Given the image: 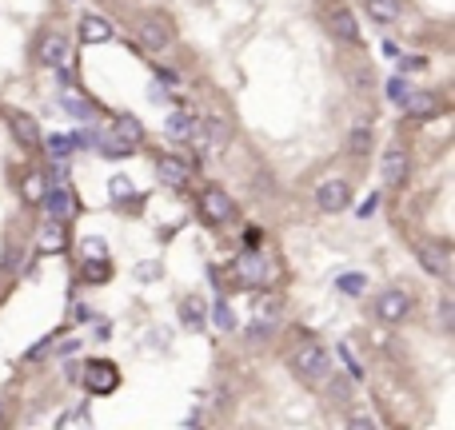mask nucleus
<instances>
[{"mask_svg": "<svg viewBox=\"0 0 455 430\" xmlns=\"http://www.w3.org/2000/svg\"><path fill=\"white\" fill-rule=\"evenodd\" d=\"M292 370H295V379H304V382H324L332 379V359H327V350L320 347V343H300V347L292 350Z\"/></svg>", "mask_w": 455, "mask_h": 430, "instance_id": "1", "label": "nucleus"}, {"mask_svg": "<svg viewBox=\"0 0 455 430\" xmlns=\"http://www.w3.org/2000/svg\"><path fill=\"white\" fill-rule=\"evenodd\" d=\"M136 40L148 48V52H164V48L176 40V28L164 12H144L136 16Z\"/></svg>", "mask_w": 455, "mask_h": 430, "instance_id": "2", "label": "nucleus"}, {"mask_svg": "<svg viewBox=\"0 0 455 430\" xmlns=\"http://www.w3.org/2000/svg\"><path fill=\"white\" fill-rule=\"evenodd\" d=\"M80 382L92 395H112L116 386H120V370L112 363H104V359H92V363L80 366Z\"/></svg>", "mask_w": 455, "mask_h": 430, "instance_id": "3", "label": "nucleus"}, {"mask_svg": "<svg viewBox=\"0 0 455 430\" xmlns=\"http://www.w3.org/2000/svg\"><path fill=\"white\" fill-rule=\"evenodd\" d=\"M188 140H196V147L208 156V152H220V147L232 140V132H228V124L220 120V116H208L204 124L196 120V127H192V136H188Z\"/></svg>", "mask_w": 455, "mask_h": 430, "instance_id": "4", "label": "nucleus"}, {"mask_svg": "<svg viewBox=\"0 0 455 430\" xmlns=\"http://www.w3.org/2000/svg\"><path fill=\"white\" fill-rule=\"evenodd\" d=\"M407 315H411V295H407V291L388 287V291L375 295V319H384V323H404Z\"/></svg>", "mask_w": 455, "mask_h": 430, "instance_id": "5", "label": "nucleus"}, {"mask_svg": "<svg viewBox=\"0 0 455 430\" xmlns=\"http://www.w3.org/2000/svg\"><path fill=\"white\" fill-rule=\"evenodd\" d=\"M36 60L44 64V68H52V72H65L68 60H72V48H68L65 36L49 32V36H40V44H36Z\"/></svg>", "mask_w": 455, "mask_h": 430, "instance_id": "6", "label": "nucleus"}, {"mask_svg": "<svg viewBox=\"0 0 455 430\" xmlns=\"http://www.w3.org/2000/svg\"><path fill=\"white\" fill-rule=\"evenodd\" d=\"M324 24L332 36H340V40H347V44H359V20L356 12L347 8V4H332L324 12Z\"/></svg>", "mask_w": 455, "mask_h": 430, "instance_id": "7", "label": "nucleus"}, {"mask_svg": "<svg viewBox=\"0 0 455 430\" xmlns=\"http://www.w3.org/2000/svg\"><path fill=\"white\" fill-rule=\"evenodd\" d=\"M200 211H204L208 223H228L236 215V204H232V195L224 188H204L200 191Z\"/></svg>", "mask_w": 455, "mask_h": 430, "instance_id": "8", "label": "nucleus"}, {"mask_svg": "<svg viewBox=\"0 0 455 430\" xmlns=\"http://www.w3.org/2000/svg\"><path fill=\"white\" fill-rule=\"evenodd\" d=\"M232 271H236V279L244 287H268V263H264L260 251H244L232 263Z\"/></svg>", "mask_w": 455, "mask_h": 430, "instance_id": "9", "label": "nucleus"}, {"mask_svg": "<svg viewBox=\"0 0 455 430\" xmlns=\"http://www.w3.org/2000/svg\"><path fill=\"white\" fill-rule=\"evenodd\" d=\"M44 211H49V220L52 223H68L72 215H76V195H72V188H52V191H44Z\"/></svg>", "mask_w": 455, "mask_h": 430, "instance_id": "10", "label": "nucleus"}, {"mask_svg": "<svg viewBox=\"0 0 455 430\" xmlns=\"http://www.w3.org/2000/svg\"><path fill=\"white\" fill-rule=\"evenodd\" d=\"M347 199H352L347 179H324V183L316 188V207H320V211H343Z\"/></svg>", "mask_w": 455, "mask_h": 430, "instance_id": "11", "label": "nucleus"}, {"mask_svg": "<svg viewBox=\"0 0 455 430\" xmlns=\"http://www.w3.org/2000/svg\"><path fill=\"white\" fill-rule=\"evenodd\" d=\"M4 120H8V127H12V136H17L24 147H40V124H36L28 111L20 108H4Z\"/></svg>", "mask_w": 455, "mask_h": 430, "instance_id": "12", "label": "nucleus"}, {"mask_svg": "<svg viewBox=\"0 0 455 430\" xmlns=\"http://www.w3.org/2000/svg\"><path fill=\"white\" fill-rule=\"evenodd\" d=\"M379 172H384V179H388L391 188L407 183V152L404 147H388L384 159H379Z\"/></svg>", "mask_w": 455, "mask_h": 430, "instance_id": "13", "label": "nucleus"}, {"mask_svg": "<svg viewBox=\"0 0 455 430\" xmlns=\"http://www.w3.org/2000/svg\"><path fill=\"white\" fill-rule=\"evenodd\" d=\"M92 143H96V152H100L104 159H128L132 147H136V143H128L124 136H116L112 127H108V132H96V136H92Z\"/></svg>", "mask_w": 455, "mask_h": 430, "instance_id": "14", "label": "nucleus"}, {"mask_svg": "<svg viewBox=\"0 0 455 430\" xmlns=\"http://www.w3.org/2000/svg\"><path fill=\"white\" fill-rule=\"evenodd\" d=\"M188 163H180L176 156H160L156 163V179H160L164 188H188Z\"/></svg>", "mask_w": 455, "mask_h": 430, "instance_id": "15", "label": "nucleus"}, {"mask_svg": "<svg viewBox=\"0 0 455 430\" xmlns=\"http://www.w3.org/2000/svg\"><path fill=\"white\" fill-rule=\"evenodd\" d=\"M80 40L84 44H108L112 40V24L104 16H84L80 20Z\"/></svg>", "mask_w": 455, "mask_h": 430, "instance_id": "16", "label": "nucleus"}, {"mask_svg": "<svg viewBox=\"0 0 455 430\" xmlns=\"http://www.w3.org/2000/svg\"><path fill=\"white\" fill-rule=\"evenodd\" d=\"M363 8L375 24H395L404 16V0H363Z\"/></svg>", "mask_w": 455, "mask_h": 430, "instance_id": "17", "label": "nucleus"}, {"mask_svg": "<svg viewBox=\"0 0 455 430\" xmlns=\"http://www.w3.org/2000/svg\"><path fill=\"white\" fill-rule=\"evenodd\" d=\"M60 108H65L68 116H76L80 124H92V120H96V108H92L88 100H80L76 92H60Z\"/></svg>", "mask_w": 455, "mask_h": 430, "instance_id": "18", "label": "nucleus"}, {"mask_svg": "<svg viewBox=\"0 0 455 430\" xmlns=\"http://www.w3.org/2000/svg\"><path fill=\"white\" fill-rule=\"evenodd\" d=\"M196 127V116H188V111H168V124H164V136L168 140H188Z\"/></svg>", "mask_w": 455, "mask_h": 430, "instance_id": "19", "label": "nucleus"}, {"mask_svg": "<svg viewBox=\"0 0 455 430\" xmlns=\"http://www.w3.org/2000/svg\"><path fill=\"white\" fill-rule=\"evenodd\" d=\"M404 111H407V116H415V120H420V116H436V111H439V100H436V96L415 92V88H411V96H407Z\"/></svg>", "mask_w": 455, "mask_h": 430, "instance_id": "20", "label": "nucleus"}, {"mask_svg": "<svg viewBox=\"0 0 455 430\" xmlns=\"http://www.w3.org/2000/svg\"><path fill=\"white\" fill-rule=\"evenodd\" d=\"M420 263L427 271H431V275H447V251H443V247H431V243H420Z\"/></svg>", "mask_w": 455, "mask_h": 430, "instance_id": "21", "label": "nucleus"}, {"mask_svg": "<svg viewBox=\"0 0 455 430\" xmlns=\"http://www.w3.org/2000/svg\"><path fill=\"white\" fill-rule=\"evenodd\" d=\"M336 291L347 295V299H359V295L368 291V275H363V271H343L340 279H336Z\"/></svg>", "mask_w": 455, "mask_h": 430, "instance_id": "22", "label": "nucleus"}, {"mask_svg": "<svg viewBox=\"0 0 455 430\" xmlns=\"http://www.w3.org/2000/svg\"><path fill=\"white\" fill-rule=\"evenodd\" d=\"M44 143V152H49V159H56V163H65V159H72V152H76V143H72V136H49Z\"/></svg>", "mask_w": 455, "mask_h": 430, "instance_id": "23", "label": "nucleus"}, {"mask_svg": "<svg viewBox=\"0 0 455 430\" xmlns=\"http://www.w3.org/2000/svg\"><path fill=\"white\" fill-rule=\"evenodd\" d=\"M180 315H184V327H204V323H208V307H204V303L200 299H184V307H180Z\"/></svg>", "mask_w": 455, "mask_h": 430, "instance_id": "24", "label": "nucleus"}, {"mask_svg": "<svg viewBox=\"0 0 455 430\" xmlns=\"http://www.w3.org/2000/svg\"><path fill=\"white\" fill-rule=\"evenodd\" d=\"M112 132H116V136H124L128 143H140V140H144V124H140L136 116H120V120L112 124Z\"/></svg>", "mask_w": 455, "mask_h": 430, "instance_id": "25", "label": "nucleus"}, {"mask_svg": "<svg viewBox=\"0 0 455 430\" xmlns=\"http://www.w3.org/2000/svg\"><path fill=\"white\" fill-rule=\"evenodd\" d=\"M384 96H388L395 108H404V104H407V96H411V84H407L404 76H391V80H388V88H384Z\"/></svg>", "mask_w": 455, "mask_h": 430, "instance_id": "26", "label": "nucleus"}, {"mask_svg": "<svg viewBox=\"0 0 455 430\" xmlns=\"http://www.w3.org/2000/svg\"><path fill=\"white\" fill-rule=\"evenodd\" d=\"M65 223H49L44 231H40V251H60L65 247V231H60Z\"/></svg>", "mask_w": 455, "mask_h": 430, "instance_id": "27", "label": "nucleus"}, {"mask_svg": "<svg viewBox=\"0 0 455 430\" xmlns=\"http://www.w3.org/2000/svg\"><path fill=\"white\" fill-rule=\"evenodd\" d=\"M44 191H49V179H44V175H28V179H24V199H28V204H40Z\"/></svg>", "mask_w": 455, "mask_h": 430, "instance_id": "28", "label": "nucleus"}, {"mask_svg": "<svg viewBox=\"0 0 455 430\" xmlns=\"http://www.w3.org/2000/svg\"><path fill=\"white\" fill-rule=\"evenodd\" d=\"M108 275H112L108 259H88V263H84V279H88V283H104Z\"/></svg>", "mask_w": 455, "mask_h": 430, "instance_id": "29", "label": "nucleus"}, {"mask_svg": "<svg viewBox=\"0 0 455 430\" xmlns=\"http://www.w3.org/2000/svg\"><path fill=\"white\" fill-rule=\"evenodd\" d=\"M368 147H372V132H368V127L359 124L356 132H352V140H347V152H352V156H363Z\"/></svg>", "mask_w": 455, "mask_h": 430, "instance_id": "30", "label": "nucleus"}, {"mask_svg": "<svg viewBox=\"0 0 455 430\" xmlns=\"http://www.w3.org/2000/svg\"><path fill=\"white\" fill-rule=\"evenodd\" d=\"M80 251H84V259H108V243H104L100 235H88L80 243Z\"/></svg>", "mask_w": 455, "mask_h": 430, "instance_id": "31", "label": "nucleus"}, {"mask_svg": "<svg viewBox=\"0 0 455 430\" xmlns=\"http://www.w3.org/2000/svg\"><path fill=\"white\" fill-rule=\"evenodd\" d=\"M212 311H216V327H220V331H232V327H236V315H232L228 299H216V307H212Z\"/></svg>", "mask_w": 455, "mask_h": 430, "instance_id": "32", "label": "nucleus"}, {"mask_svg": "<svg viewBox=\"0 0 455 430\" xmlns=\"http://www.w3.org/2000/svg\"><path fill=\"white\" fill-rule=\"evenodd\" d=\"M108 188H112V199H128V195H132V183L124 179V175H116Z\"/></svg>", "mask_w": 455, "mask_h": 430, "instance_id": "33", "label": "nucleus"}, {"mask_svg": "<svg viewBox=\"0 0 455 430\" xmlns=\"http://www.w3.org/2000/svg\"><path fill=\"white\" fill-rule=\"evenodd\" d=\"M88 406H76V414H65V418H60V427H88Z\"/></svg>", "mask_w": 455, "mask_h": 430, "instance_id": "34", "label": "nucleus"}, {"mask_svg": "<svg viewBox=\"0 0 455 430\" xmlns=\"http://www.w3.org/2000/svg\"><path fill=\"white\" fill-rule=\"evenodd\" d=\"M423 64H427L423 56H400V68H404V72H420Z\"/></svg>", "mask_w": 455, "mask_h": 430, "instance_id": "35", "label": "nucleus"}, {"mask_svg": "<svg viewBox=\"0 0 455 430\" xmlns=\"http://www.w3.org/2000/svg\"><path fill=\"white\" fill-rule=\"evenodd\" d=\"M439 315H443V327H452V299H443V307H439Z\"/></svg>", "mask_w": 455, "mask_h": 430, "instance_id": "36", "label": "nucleus"}]
</instances>
